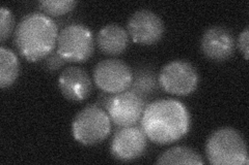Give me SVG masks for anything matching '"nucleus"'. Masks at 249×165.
I'll return each instance as SVG.
<instances>
[{"mask_svg": "<svg viewBox=\"0 0 249 165\" xmlns=\"http://www.w3.org/2000/svg\"><path fill=\"white\" fill-rule=\"evenodd\" d=\"M147 139L157 145H169L183 138L190 129V114L181 101L157 99L147 104L142 118Z\"/></svg>", "mask_w": 249, "mask_h": 165, "instance_id": "f257e3e1", "label": "nucleus"}, {"mask_svg": "<svg viewBox=\"0 0 249 165\" xmlns=\"http://www.w3.org/2000/svg\"><path fill=\"white\" fill-rule=\"evenodd\" d=\"M58 29L49 15L30 13L24 15L15 30L14 42L19 54L29 62L44 60L55 49Z\"/></svg>", "mask_w": 249, "mask_h": 165, "instance_id": "f03ea898", "label": "nucleus"}, {"mask_svg": "<svg viewBox=\"0 0 249 165\" xmlns=\"http://www.w3.org/2000/svg\"><path fill=\"white\" fill-rule=\"evenodd\" d=\"M206 156L212 165H248L246 141L241 133L231 127L212 132L206 141Z\"/></svg>", "mask_w": 249, "mask_h": 165, "instance_id": "7ed1b4c3", "label": "nucleus"}, {"mask_svg": "<svg viewBox=\"0 0 249 165\" xmlns=\"http://www.w3.org/2000/svg\"><path fill=\"white\" fill-rule=\"evenodd\" d=\"M111 131V120L107 112L97 105H89L78 113L72 123L75 140L84 146H95L104 141Z\"/></svg>", "mask_w": 249, "mask_h": 165, "instance_id": "20e7f679", "label": "nucleus"}, {"mask_svg": "<svg viewBox=\"0 0 249 165\" xmlns=\"http://www.w3.org/2000/svg\"><path fill=\"white\" fill-rule=\"evenodd\" d=\"M93 51L95 38L85 25H68L58 33L57 52L67 62L82 63L92 56Z\"/></svg>", "mask_w": 249, "mask_h": 165, "instance_id": "39448f33", "label": "nucleus"}, {"mask_svg": "<svg viewBox=\"0 0 249 165\" xmlns=\"http://www.w3.org/2000/svg\"><path fill=\"white\" fill-rule=\"evenodd\" d=\"M160 88L176 96L190 95L196 90L199 76L190 62L175 60L163 66L158 75Z\"/></svg>", "mask_w": 249, "mask_h": 165, "instance_id": "423d86ee", "label": "nucleus"}, {"mask_svg": "<svg viewBox=\"0 0 249 165\" xmlns=\"http://www.w3.org/2000/svg\"><path fill=\"white\" fill-rule=\"evenodd\" d=\"M93 82L97 87L109 94H118L129 90L133 72L131 67L120 59L100 61L93 69Z\"/></svg>", "mask_w": 249, "mask_h": 165, "instance_id": "0eeeda50", "label": "nucleus"}, {"mask_svg": "<svg viewBox=\"0 0 249 165\" xmlns=\"http://www.w3.org/2000/svg\"><path fill=\"white\" fill-rule=\"evenodd\" d=\"M147 104L131 90L113 94L106 112L116 127L136 125L142 120Z\"/></svg>", "mask_w": 249, "mask_h": 165, "instance_id": "6e6552de", "label": "nucleus"}, {"mask_svg": "<svg viewBox=\"0 0 249 165\" xmlns=\"http://www.w3.org/2000/svg\"><path fill=\"white\" fill-rule=\"evenodd\" d=\"M147 145V137L142 126L132 125L120 127L115 131L110 145V153L114 159L131 162L142 157Z\"/></svg>", "mask_w": 249, "mask_h": 165, "instance_id": "1a4fd4ad", "label": "nucleus"}, {"mask_svg": "<svg viewBox=\"0 0 249 165\" xmlns=\"http://www.w3.org/2000/svg\"><path fill=\"white\" fill-rule=\"evenodd\" d=\"M127 32L133 43L142 45H152L159 43L163 37L164 23L157 14L152 11H137L128 21Z\"/></svg>", "mask_w": 249, "mask_h": 165, "instance_id": "9d476101", "label": "nucleus"}, {"mask_svg": "<svg viewBox=\"0 0 249 165\" xmlns=\"http://www.w3.org/2000/svg\"><path fill=\"white\" fill-rule=\"evenodd\" d=\"M200 49L210 60L227 61L235 54L236 41L229 29L222 26H212L202 34Z\"/></svg>", "mask_w": 249, "mask_h": 165, "instance_id": "9b49d317", "label": "nucleus"}, {"mask_svg": "<svg viewBox=\"0 0 249 165\" xmlns=\"http://www.w3.org/2000/svg\"><path fill=\"white\" fill-rule=\"evenodd\" d=\"M58 87L66 99L80 102L89 97L92 83L89 75L83 68L69 66L58 77Z\"/></svg>", "mask_w": 249, "mask_h": 165, "instance_id": "f8f14e48", "label": "nucleus"}, {"mask_svg": "<svg viewBox=\"0 0 249 165\" xmlns=\"http://www.w3.org/2000/svg\"><path fill=\"white\" fill-rule=\"evenodd\" d=\"M96 44L99 50L107 56H119L128 48L129 35L122 26L108 24L98 32Z\"/></svg>", "mask_w": 249, "mask_h": 165, "instance_id": "ddd939ff", "label": "nucleus"}, {"mask_svg": "<svg viewBox=\"0 0 249 165\" xmlns=\"http://www.w3.org/2000/svg\"><path fill=\"white\" fill-rule=\"evenodd\" d=\"M158 76L151 67L142 66L133 72L129 90L133 91L149 104V99L159 90Z\"/></svg>", "mask_w": 249, "mask_h": 165, "instance_id": "4468645a", "label": "nucleus"}, {"mask_svg": "<svg viewBox=\"0 0 249 165\" xmlns=\"http://www.w3.org/2000/svg\"><path fill=\"white\" fill-rule=\"evenodd\" d=\"M20 74V61L12 50L0 48V87L9 88L17 81Z\"/></svg>", "mask_w": 249, "mask_h": 165, "instance_id": "2eb2a0df", "label": "nucleus"}, {"mask_svg": "<svg viewBox=\"0 0 249 165\" xmlns=\"http://www.w3.org/2000/svg\"><path fill=\"white\" fill-rule=\"evenodd\" d=\"M157 164H205L202 157L188 147H174L163 152L159 157Z\"/></svg>", "mask_w": 249, "mask_h": 165, "instance_id": "dca6fc26", "label": "nucleus"}, {"mask_svg": "<svg viewBox=\"0 0 249 165\" xmlns=\"http://www.w3.org/2000/svg\"><path fill=\"white\" fill-rule=\"evenodd\" d=\"M37 4L45 15L59 17V15H64L72 12L77 6V1H72V0H43Z\"/></svg>", "mask_w": 249, "mask_h": 165, "instance_id": "f3484780", "label": "nucleus"}, {"mask_svg": "<svg viewBox=\"0 0 249 165\" xmlns=\"http://www.w3.org/2000/svg\"><path fill=\"white\" fill-rule=\"evenodd\" d=\"M15 28V18L12 12L2 6L0 9V42L4 44L7 38L13 33Z\"/></svg>", "mask_w": 249, "mask_h": 165, "instance_id": "a211bd4d", "label": "nucleus"}, {"mask_svg": "<svg viewBox=\"0 0 249 165\" xmlns=\"http://www.w3.org/2000/svg\"><path fill=\"white\" fill-rule=\"evenodd\" d=\"M67 63V61L62 58L57 51H53L48 57L44 59V67L48 72H55L60 69Z\"/></svg>", "mask_w": 249, "mask_h": 165, "instance_id": "6ab92c4d", "label": "nucleus"}, {"mask_svg": "<svg viewBox=\"0 0 249 165\" xmlns=\"http://www.w3.org/2000/svg\"><path fill=\"white\" fill-rule=\"evenodd\" d=\"M248 43H249V30L246 27L242 32L240 33L238 41H237V46L239 51L243 54V56L245 58V60L249 59V46H248Z\"/></svg>", "mask_w": 249, "mask_h": 165, "instance_id": "aec40b11", "label": "nucleus"}, {"mask_svg": "<svg viewBox=\"0 0 249 165\" xmlns=\"http://www.w3.org/2000/svg\"><path fill=\"white\" fill-rule=\"evenodd\" d=\"M113 94H109V93H106V92H103L101 93L100 95L98 96V99H97V105L102 107L103 109H107V106L109 105V102H110V99L112 97Z\"/></svg>", "mask_w": 249, "mask_h": 165, "instance_id": "412c9836", "label": "nucleus"}]
</instances>
